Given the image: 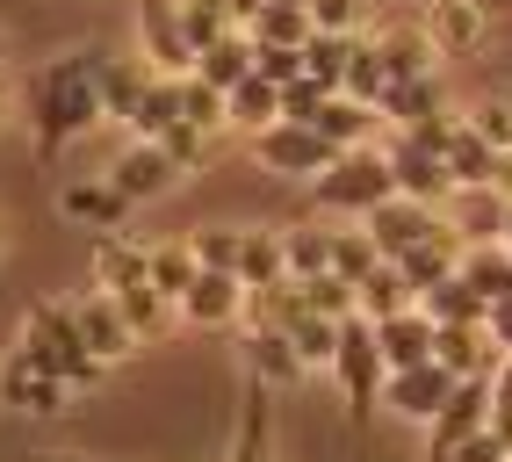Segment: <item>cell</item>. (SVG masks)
Returning a JSON list of instances; mask_svg holds the SVG:
<instances>
[{
    "label": "cell",
    "mask_w": 512,
    "mask_h": 462,
    "mask_svg": "<svg viewBox=\"0 0 512 462\" xmlns=\"http://www.w3.org/2000/svg\"><path fill=\"white\" fill-rule=\"evenodd\" d=\"M101 58L109 51H58L44 65H29L22 123H29V145H37L44 167H58L65 145H80L87 130L109 123V109H101Z\"/></svg>",
    "instance_id": "6da1fadb"
},
{
    "label": "cell",
    "mask_w": 512,
    "mask_h": 462,
    "mask_svg": "<svg viewBox=\"0 0 512 462\" xmlns=\"http://www.w3.org/2000/svg\"><path fill=\"white\" fill-rule=\"evenodd\" d=\"M15 347L37 361L44 376H58L65 390H94L101 376V361L87 354V340H80V318H73V296H37V304L22 311V333H15Z\"/></svg>",
    "instance_id": "7a4b0ae2"
},
{
    "label": "cell",
    "mask_w": 512,
    "mask_h": 462,
    "mask_svg": "<svg viewBox=\"0 0 512 462\" xmlns=\"http://www.w3.org/2000/svg\"><path fill=\"white\" fill-rule=\"evenodd\" d=\"M311 195H318V217H368L375 203H390V159H383V145H361V152H339L332 167L311 181Z\"/></svg>",
    "instance_id": "3957f363"
},
{
    "label": "cell",
    "mask_w": 512,
    "mask_h": 462,
    "mask_svg": "<svg viewBox=\"0 0 512 462\" xmlns=\"http://www.w3.org/2000/svg\"><path fill=\"white\" fill-rule=\"evenodd\" d=\"M325 376L339 383V398H347V419L368 426L375 405H383V376H390V361H383V347H375V325H368V318H347V325H339V354H332Z\"/></svg>",
    "instance_id": "277c9868"
},
{
    "label": "cell",
    "mask_w": 512,
    "mask_h": 462,
    "mask_svg": "<svg viewBox=\"0 0 512 462\" xmlns=\"http://www.w3.org/2000/svg\"><path fill=\"white\" fill-rule=\"evenodd\" d=\"M188 174L174 167V159H166V145L159 138H123V152L109 159V188L123 195L130 210H145V203H166V195H174Z\"/></svg>",
    "instance_id": "5b68a950"
},
{
    "label": "cell",
    "mask_w": 512,
    "mask_h": 462,
    "mask_svg": "<svg viewBox=\"0 0 512 462\" xmlns=\"http://www.w3.org/2000/svg\"><path fill=\"white\" fill-rule=\"evenodd\" d=\"M246 145H253V167L282 174V181H318L332 159H339L311 123H267V130H253Z\"/></svg>",
    "instance_id": "8992f818"
},
{
    "label": "cell",
    "mask_w": 512,
    "mask_h": 462,
    "mask_svg": "<svg viewBox=\"0 0 512 462\" xmlns=\"http://www.w3.org/2000/svg\"><path fill=\"white\" fill-rule=\"evenodd\" d=\"M383 159H390V188L397 195H412V203H426V210H440L455 195V181H448V159L440 152H426L412 130H390L383 138Z\"/></svg>",
    "instance_id": "52a82bcc"
},
{
    "label": "cell",
    "mask_w": 512,
    "mask_h": 462,
    "mask_svg": "<svg viewBox=\"0 0 512 462\" xmlns=\"http://www.w3.org/2000/svg\"><path fill=\"white\" fill-rule=\"evenodd\" d=\"M484 426H491V376H462L455 398L426 419V462H448L469 434H484Z\"/></svg>",
    "instance_id": "ba28073f"
},
{
    "label": "cell",
    "mask_w": 512,
    "mask_h": 462,
    "mask_svg": "<svg viewBox=\"0 0 512 462\" xmlns=\"http://www.w3.org/2000/svg\"><path fill=\"white\" fill-rule=\"evenodd\" d=\"M238 369H246V383H260V390L311 383V369H303V354L289 347L282 325H238Z\"/></svg>",
    "instance_id": "9c48e42d"
},
{
    "label": "cell",
    "mask_w": 512,
    "mask_h": 462,
    "mask_svg": "<svg viewBox=\"0 0 512 462\" xmlns=\"http://www.w3.org/2000/svg\"><path fill=\"white\" fill-rule=\"evenodd\" d=\"M65 398H73V390H65L58 376H44L22 347L0 354V412H15V419H58Z\"/></svg>",
    "instance_id": "30bf717a"
},
{
    "label": "cell",
    "mask_w": 512,
    "mask_h": 462,
    "mask_svg": "<svg viewBox=\"0 0 512 462\" xmlns=\"http://www.w3.org/2000/svg\"><path fill=\"white\" fill-rule=\"evenodd\" d=\"M73 318H80V340H87V354L101 361V369H123V361L145 347L138 333H130V318L116 311L109 289H80V296H73Z\"/></svg>",
    "instance_id": "8fae6325"
},
{
    "label": "cell",
    "mask_w": 512,
    "mask_h": 462,
    "mask_svg": "<svg viewBox=\"0 0 512 462\" xmlns=\"http://www.w3.org/2000/svg\"><path fill=\"white\" fill-rule=\"evenodd\" d=\"M138 51H145L152 73H166V80H188L195 73V44H188L174 0H138Z\"/></svg>",
    "instance_id": "7c38bea8"
},
{
    "label": "cell",
    "mask_w": 512,
    "mask_h": 462,
    "mask_svg": "<svg viewBox=\"0 0 512 462\" xmlns=\"http://www.w3.org/2000/svg\"><path fill=\"white\" fill-rule=\"evenodd\" d=\"M174 318H181V325H202V333H238V325H246V282L202 268V275L188 282V296L174 304Z\"/></svg>",
    "instance_id": "4fadbf2b"
},
{
    "label": "cell",
    "mask_w": 512,
    "mask_h": 462,
    "mask_svg": "<svg viewBox=\"0 0 512 462\" xmlns=\"http://www.w3.org/2000/svg\"><path fill=\"white\" fill-rule=\"evenodd\" d=\"M224 462H282V441H275V390L238 383V412H231Z\"/></svg>",
    "instance_id": "5bb4252c"
},
{
    "label": "cell",
    "mask_w": 512,
    "mask_h": 462,
    "mask_svg": "<svg viewBox=\"0 0 512 462\" xmlns=\"http://www.w3.org/2000/svg\"><path fill=\"white\" fill-rule=\"evenodd\" d=\"M455 383H462V376H448L440 361H419V369H390V376H383V412L426 426L440 405L455 398Z\"/></svg>",
    "instance_id": "9a60e30c"
},
{
    "label": "cell",
    "mask_w": 512,
    "mask_h": 462,
    "mask_svg": "<svg viewBox=\"0 0 512 462\" xmlns=\"http://www.w3.org/2000/svg\"><path fill=\"white\" fill-rule=\"evenodd\" d=\"M361 231L375 239V253H383V260H397V253H412V246H426L433 231H440V210L412 203V195H390V203H375V210L361 217Z\"/></svg>",
    "instance_id": "2e32d148"
},
{
    "label": "cell",
    "mask_w": 512,
    "mask_h": 462,
    "mask_svg": "<svg viewBox=\"0 0 512 462\" xmlns=\"http://www.w3.org/2000/svg\"><path fill=\"white\" fill-rule=\"evenodd\" d=\"M426 37H433L440 65H448V58H476L491 44V8H484V0H433V8H426Z\"/></svg>",
    "instance_id": "e0dca14e"
},
{
    "label": "cell",
    "mask_w": 512,
    "mask_h": 462,
    "mask_svg": "<svg viewBox=\"0 0 512 462\" xmlns=\"http://www.w3.org/2000/svg\"><path fill=\"white\" fill-rule=\"evenodd\" d=\"M58 217L73 224V231H123V217H130V203L109 188V174H73V181H58Z\"/></svg>",
    "instance_id": "ac0fdd59"
},
{
    "label": "cell",
    "mask_w": 512,
    "mask_h": 462,
    "mask_svg": "<svg viewBox=\"0 0 512 462\" xmlns=\"http://www.w3.org/2000/svg\"><path fill=\"white\" fill-rule=\"evenodd\" d=\"M368 44L383 51L390 80H419V73H440V51H433V37H426V15H404V22H375V29H368Z\"/></svg>",
    "instance_id": "d6986e66"
},
{
    "label": "cell",
    "mask_w": 512,
    "mask_h": 462,
    "mask_svg": "<svg viewBox=\"0 0 512 462\" xmlns=\"http://www.w3.org/2000/svg\"><path fill=\"white\" fill-rule=\"evenodd\" d=\"M87 275H94V289H109V296L152 289V275H145V239H130V231H101V239L87 246Z\"/></svg>",
    "instance_id": "ffe728a7"
},
{
    "label": "cell",
    "mask_w": 512,
    "mask_h": 462,
    "mask_svg": "<svg viewBox=\"0 0 512 462\" xmlns=\"http://www.w3.org/2000/svg\"><path fill=\"white\" fill-rule=\"evenodd\" d=\"M505 203H512L505 188H455L440 203V217H448V231L462 246H491V239H505Z\"/></svg>",
    "instance_id": "44dd1931"
},
{
    "label": "cell",
    "mask_w": 512,
    "mask_h": 462,
    "mask_svg": "<svg viewBox=\"0 0 512 462\" xmlns=\"http://www.w3.org/2000/svg\"><path fill=\"white\" fill-rule=\"evenodd\" d=\"M311 130H318L332 152H361V145H375V130H383V109L347 102V94H325L318 116H311Z\"/></svg>",
    "instance_id": "7402d4cb"
},
{
    "label": "cell",
    "mask_w": 512,
    "mask_h": 462,
    "mask_svg": "<svg viewBox=\"0 0 512 462\" xmlns=\"http://www.w3.org/2000/svg\"><path fill=\"white\" fill-rule=\"evenodd\" d=\"M440 159H448V181H455V188H505V152H491L484 138H476L469 116L455 123V138H448V152H440Z\"/></svg>",
    "instance_id": "603a6c76"
},
{
    "label": "cell",
    "mask_w": 512,
    "mask_h": 462,
    "mask_svg": "<svg viewBox=\"0 0 512 462\" xmlns=\"http://www.w3.org/2000/svg\"><path fill=\"white\" fill-rule=\"evenodd\" d=\"M332 239H339V231H332L325 217H296V224H282L289 282H318V275H332Z\"/></svg>",
    "instance_id": "cb8c5ba5"
},
{
    "label": "cell",
    "mask_w": 512,
    "mask_h": 462,
    "mask_svg": "<svg viewBox=\"0 0 512 462\" xmlns=\"http://www.w3.org/2000/svg\"><path fill=\"white\" fill-rule=\"evenodd\" d=\"M433 361L448 376H491L498 369V347L484 325H433Z\"/></svg>",
    "instance_id": "d4e9b609"
},
{
    "label": "cell",
    "mask_w": 512,
    "mask_h": 462,
    "mask_svg": "<svg viewBox=\"0 0 512 462\" xmlns=\"http://www.w3.org/2000/svg\"><path fill=\"white\" fill-rule=\"evenodd\" d=\"M354 318H368V325H383V318H397V311H412L419 304V289L412 282H404V268H397V260H375V268L354 282Z\"/></svg>",
    "instance_id": "484cf974"
},
{
    "label": "cell",
    "mask_w": 512,
    "mask_h": 462,
    "mask_svg": "<svg viewBox=\"0 0 512 462\" xmlns=\"http://www.w3.org/2000/svg\"><path fill=\"white\" fill-rule=\"evenodd\" d=\"M238 282H246V289H282L289 282L282 224H246V239H238Z\"/></svg>",
    "instance_id": "4316f807"
},
{
    "label": "cell",
    "mask_w": 512,
    "mask_h": 462,
    "mask_svg": "<svg viewBox=\"0 0 512 462\" xmlns=\"http://www.w3.org/2000/svg\"><path fill=\"white\" fill-rule=\"evenodd\" d=\"M440 109H448V87H440V73L390 80V94H383V123H390V130H419V123H433Z\"/></svg>",
    "instance_id": "83f0119b"
},
{
    "label": "cell",
    "mask_w": 512,
    "mask_h": 462,
    "mask_svg": "<svg viewBox=\"0 0 512 462\" xmlns=\"http://www.w3.org/2000/svg\"><path fill=\"white\" fill-rule=\"evenodd\" d=\"M375 347H383L390 369H419V361H433V318L412 304V311H397L375 325Z\"/></svg>",
    "instance_id": "f1b7e54d"
},
{
    "label": "cell",
    "mask_w": 512,
    "mask_h": 462,
    "mask_svg": "<svg viewBox=\"0 0 512 462\" xmlns=\"http://www.w3.org/2000/svg\"><path fill=\"white\" fill-rule=\"evenodd\" d=\"M397 268H404V282H412L419 296H426V289H440V282H448V275L462 268V239H455V231H448V217H440V231H433V239H426V246H412V253H397Z\"/></svg>",
    "instance_id": "f546056e"
},
{
    "label": "cell",
    "mask_w": 512,
    "mask_h": 462,
    "mask_svg": "<svg viewBox=\"0 0 512 462\" xmlns=\"http://www.w3.org/2000/svg\"><path fill=\"white\" fill-rule=\"evenodd\" d=\"M145 275H152V289L166 296V304H181L188 282L202 275V260H195V246H188V231H181V239H152V246H145Z\"/></svg>",
    "instance_id": "4dcf8cb0"
},
{
    "label": "cell",
    "mask_w": 512,
    "mask_h": 462,
    "mask_svg": "<svg viewBox=\"0 0 512 462\" xmlns=\"http://www.w3.org/2000/svg\"><path fill=\"white\" fill-rule=\"evenodd\" d=\"M174 123H181V80L152 73V80H145V94H138V109L123 116V130H130V138H166Z\"/></svg>",
    "instance_id": "1f68e13d"
},
{
    "label": "cell",
    "mask_w": 512,
    "mask_h": 462,
    "mask_svg": "<svg viewBox=\"0 0 512 462\" xmlns=\"http://www.w3.org/2000/svg\"><path fill=\"white\" fill-rule=\"evenodd\" d=\"M476 296H484V304H505L512 296V246H462V268H455Z\"/></svg>",
    "instance_id": "d6a6232c"
},
{
    "label": "cell",
    "mask_w": 512,
    "mask_h": 462,
    "mask_svg": "<svg viewBox=\"0 0 512 462\" xmlns=\"http://www.w3.org/2000/svg\"><path fill=\"white\" fill-rule=\"evenodd\" d=\"M195 80L217 87V94H231L238 80H253V37H246V29H231L224 44H210V51L195 58Z\"/></svg>",
    "instance_id": "836d02e7"
},
{
    "label": "cell",
    "mask_w": 512,
    "mask_h": 462,
    "mask_svg": "<svg viewBox=\"0 0 512 462\" xmlns=\"http://www.w3.org/2000/svg\"><path fill=\"white\" fill-rule=\"evenodd\" d=\"M145 80H152V65L145 58H101V109H109V123H123L130 109H138V94H145Z\"/></svg>",
    "instance_id": "e575fe53"
},
{
    "label": "cell",
    "mask_w": 512,
    "mask_h": 462,
    "mask_svg": "<svg viewBox=\"0 0 512 462\" xmlns=\"http://www.w3.org/2000/svg\"><path fill=\"white\" fill-rule=\"evenodd\" d=\"M224 102H231V130H246V138H253V130H267V123H282V87L260 80V73L238 80Z\"/></svg>",
    "instance_id": "d590c367"
},
{
    "label": "cell",
    "mask_w": 512,
    "mask_h": 462,
    "mask_svg": "<svg viewBox=\"0 0 512 462\" xmlns=\"http://www.w3.org/2000/svg\"><path fill=\"white\" fill-rule=\"evenodd\" d=\"M339 94H347V102L383 109V94H390V65H383V51H375L368 37H354V51H347V80H339Z\"/></svg>",
    "instance_id": "8d00e7d4"
},
{
    "label": "cell",
    "mask_w": 512,
    "mask_h": 462,
    "mask_svg": "<svg viewBox=\"0 0 512 462\" xmlns=\"http://www.w3.org/2000/svg\"><path fill=\"white\" fill-rule=\"evenodd\" d=\"M419 311H426L433 325H484V311H491V304H484V296H476L462 275H448L440 289H426V296H419Z\"/></svg>",
    "instance_id": "74e56055"
},
{
    "label": "cell",
    "mask_w": 512,
    "mask_h": 462,
    "mask_svg": "<svg viewBox=\"0 0 512 462\" xmlns=\"http://www.w3.org/2000/svg\"><path fill=\"white\" fill-rule=\"evenodd\" d=\"M246 37H253V44H275V51H303V44H311V15H303V8H282V0H267L260 22L246 29Z\"/></svg>",
    "instance_id": "f35d334b"
},
{
    "label": "cell",
    "mask_w": 512,
    "mask_h": 462,
    "mask_svg": "<svg viewBox=\"0 0 512 462\" xmlns=\"http://www.w3.org/2000/svg\"><path fill=\"white\" fill-rule=\"evenodd\" d=\"M347 51H354V37H325V29H311V44H303V80H318L325 94H339V80H347Z\"/></svg>",
    "instance_id": "ab89813d"
},
{
    "label": "cell",
    "mask_w": 512,
    "mask_h": 462,
    "mask_svg": "<svg viewBox=\"0 0 512 462\" xmlns=\"http://www.w3.org/2000/svg\"><path fill=\"white\" fill-rule=\"evenodd\" d=\"M181 123H195L202 138H224V130H231V102H224L217 87H202V80L188 73V80H181Z\"/></svg>",
    "instance_id": "60d3db41"
},
{
    "label": "cell",
    "mask_w": 512,
    "mask_h": 462,
    "mask_svg": "<svg viewBox=\"0 0 512 462\" xmlns=\"http://www.w3.org/2000/svg\"><path fill=\"white\" fill-rule=\"evenodd\" d=\"M238 239H246V224H195L188 231V246L202 268H217V275H238Z\"/></svg>",
    "instance_id": "b9f144b4"
},
{
    "label": "cell",
    "mask_w": 512,
    "mask_h": 462,
    "mask_svg": "<svg viewBox=\"0 0 512 462\" xmlns=\"http://www.w3.org/2000/svg\"><path fill=\"white\" fill-rule=\"evenodd\" d=\"M174 8H181V29H188V44H195V58L202 51H210V44H224L231 37V15H224V0H174Z\"/></svg>",
    "instance_id": "7bdbcfd3"
},
{
    "label": "cell",
    "mask_w": 512,
    "mask_h": 462,
    "mask_svg": "<svg viewBox=\"0 0 512 462\" xmlns=\"http://www.w3.org/2000/svg\"><path fill=\"white\" fill-rule=\"evenodd\" d=\"M311 29H325V37H368L375 0H311Z\"/></svg>",
    "instance_id": "ee69618b"
},
{
    "label": "cell",
    "mask_w": 512,
    "mask_h": 462,
    "mask_svg": "<svg viewBox=\"0 0 512 462\" xmlns=\"http://www.w3.org/2000/svg\"><path fill=\"white\" fill-rule=\"evenodd\" d=\"M296 296H303V311H318V318H332V325H347L361 304H354V282L347 275H318V282H296Z\"/></svg>",
    "instance_id": "f6af8a7d"
},
{
    "label": "cell",
    "mask_w": 512,
    "mask_h": 462,
    "mask_svg": "<svg viewBox=\"0 0 512 462\" xmlns=\"http://www.w3.org/2000/svg\"><path fill=\"white\" fill-rule=\"evenodd\" d=\"M462 116H469V130H476V138H484L491 152L512 159V102H505V94H484V102H469Z\"/></svg>",
    "instance_id": "bcb514c9"
},
{
    "label": "cell",
    "mask_w": 512,
    "mask_h": 462,
    "mask_svg": "<svg viewBox=\"0 0 512 462\" xmlns=\"http://www.w3.org/2000/svg\"><path fill=\"white\" fill-rule=\"evenodd\" d=\"M375 260H383V253H375V239H368L361 224H354V231H339V239H332V275H347V282H361V275L375 268Z\"/></svg>",
    "instance_id": "7dc6e473"
},
{
    "label": "cell",
    "mask_w": 512,
    "mask_h": 462,
    "mask_svg": "<svg viewBox=\"0 0 512 462\" xmlns=\"http://www.w3.org/2000/svg\"><path fill=\"white\" fill-rule=\"evenodd\" d=\"M159 145H166V159H174V167H181V174H195V167H202V159H210V152H217V138H202V130H195V123H174V130H166V138H159Z\"/></svg>",
    "instance_id": "c3c4849f"
},
{
    "label": "cell",
    "mask_w": 512,
    "mask_h": 462,
    "mask_svg": "<svg viewBox=\"0 0 512 462\" xmlns=\"http://www.w3.org/2000/svg\"><path fill=\"white\" fill-rule=\"evenodd\" d=\"M253 73H260V80H275V87H296V80H303V51L253 44Z\"/></svg>",
    "instance_id": "681fc988"
},
{
    "label": "cell",
    "mask_w": 512,
    "mask_h": 462,
    "mask_svg": "<svg viewBox=\"0 0 512 462\" xmlns=\"http://www.w3.org/2000/svg\"><path fill=\"white\" fill-rule=\"evenodd\" d=\"M448 462H512V448H505V434H498V426H484V434H469Z\"/></svg>",
    "instance_id": "f907efd6"
},
{
    "label": "cell",
    "mask_w": 512,
    "mask_h": 462,
    "mask_svg": "<svg viewBox=\"0 0 512 462\" xmlns=\"http://www.w3.org/2000/svg\"><path fill=\"white\" fill-rule=\"evenodd\" d=\"M484 333H491V347H498V354H512V296L484 311Z\"/></svg>",
    "instance_id": "816d5d0a"
},
{
    "label": "cell",
    "mask_w": 512,
    "mask_h": 462,
    "mask_svg": "<svg viewBox=\"0 0 512 462\" xmlns=\"http://www.w3.org/2000/svg\"><path fill=\"white\" fill-rule=\"evenodd\" d=\"M491 412H512V354H498L491 369Z\"/></svg>",
    "instance_id": "f5cc1de1"
},
{
    "label": "cell",
    "mask_w": 512,
    "mask_h": 462,
    "mask_svg": "<svg viewBox=\"0 0 512 462\" xmlns=\"http://www.w3.org/2000/svg\"><path fill=\"white\" fill-rule=\"evenodd\" d=\"M260 8H267V0H224V15H231L238 29H253V22H260Z\"/></svg>",
    "instance_id": "db71d44e"
},
{
    "label": "cell",
    "mask_w": 512,
    "mask_h": 462,
    "mask_svg": "<svg viewBox=\"0 0 512 462\" xmlns=\"http://www.w3.org/2000/svg\"><path fill=\"white\" fill-rule=\"evenodd\" d=\"M397 8H404V15H426V8H433V0H397Z\"/></svg>",
    "instance_id": "11a10c76"
},
{
    "label": "cell",
    "mask_w": 512,
    "mask_h": 462,
    "mask_svg": "<svg viewBox=\"0 0 512 462\" xmlns=\"http://www.w3.org/2000/svg\"><path fill=\"white\" fill-rule=\"evenodd\" d=\"M29 462H87V455H29Z\"/></svg>",
    "instance_id": "9f6ffc18"
},
{
    "label": "cell",
    "mask_w": 512,
    "mask_h": 462,
    "mask_svg": "<svg viewBox=\"0 0 512 462\" xmlns=\"http://www.w3.org/2000/svg\"><path fill=\"white\" fill-rule=\"evenodd\" d=\"M484 8H491V22H498V15H505V8H512V0H484Z\"/></svg>",
    "instance_id": "6f0895ef"
},
{
    "label": "cell",
    "mask_w": 512,
    "mask_h": 462,
    "mask_svg": "<svg viewBox=\"0 0 512 462\" xmlns=\"http://www.w3.org/2000/svg\"><path fill=\"white\" fill-rule=\"evenodd\" d=\"M498 246H512V203H505V239H498Z\"/></svg>",
    "instance_id": "680465c9"
},
{
    "label": "cell",
    "mask_w": 512,
    "mask_h": 462,
    "mask_svg": "<svg viewBox=\"0 0 512 462\" xmlns=\"http://www.w3.org/2000/svg\"><path fill=\"white\" fill-rule=\"evenodd\" d=\"M0 80H8V37H0Z\"/></svg>",
    "instance_id": "91938a15"
},
{
    "label": "cell",
    "mask_w": 512,
    "mask_h": 462,
    "mask_svg": "<svg viewBox=\"0 0 512 462\" xmlns=\"http://www.w3.org/2000/svg\"><path fill=\"white\" fill-rule=\"evenodd\" d=\"M282 8H303V15H311V0H282Z\"/></svg>",
    "instance_id": "94428289"
},
{
    "label": "cell",
    "mask_w": 512,
    "mask_h": 462,
    "mask_svg": "<svg viewBox=\"0 0 512 462\" xmlns=\"http://www.w3.org/2000/svg\"><path fill=\"white\" fill-rule=\"evenodd\" d=\"M0 253H8V231H0Z\"/></svg>",
    "instance_id": "6125c7cd"
},
{
    "label": "cell",
    "mask_w": 512,
    "mask_h": 462,
    "mask_svg": "<svg viewBox=\"0 0 512 462\" xmlns=\"http://www.w3.org/2000/svg\"><path fill=\"white\" fill-rule=\"evenodd\" d=\"M0 123H8V102H0Z\"/></svg>",
    "instance_id": "be15d7a7"
}]
</instances>
